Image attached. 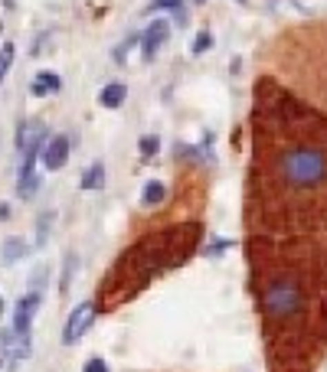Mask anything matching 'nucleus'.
<instances>
[{
	"mask_svg": "<svg viewBox=\"0 0 327 372\" xmlns=\"http://www.w3.org/2000/svg\"><path fill=\"white\" fill-rule=\"evenodd\" d=\"M95 313H99V310H95V304L82 300V304H79V307L72 310L69 317H66V327H63V343H66V347H76L79 340H82L88 330H92Z\"/></svg>",
	"mask_w": 327,
	"mask_h": 372,
	"instance_id": "3",
	"label": "nucleus"
},
{
	"mask_svg": "<svg viewBox=\"0 0 327 372\" xmlns=\"http://www.w3.org/2000/svg\"><path fill=\"white\" fill-rule=\"evenodd\" d=\"M39 304H43V291H37V287H30L23 298L17 300V307H13V323H10L17 333L30 336V330H33V317H37Z\"/></svg>",
	"mask_w": 327,
	"mask_h": 372,
	"instance_id": "5",
	"label": "nucleus"
},
{
	"mask_svg": "<svg viewBox=\"0 0 327 372\" xmlns=\"http://www.w3.org/2000/svg\"><path fill=\"white\" fill-rule=\"evenodd\" d=\"M46 137H50V131H46V124L39 121V118L20 121V127H17V150H20V157L39 154L43 144H46Z\"/></svg>",
	"mask_w": 327,
	"mask_h": 372,
	"instance_id": "4",
	"label": "nucleus"
},
{
	"mask_svg": "<svg viewBox=\"0 0 327 372\" xmlns=\"http://www.w3.org/2000/svg\"><path fill=\"white\" fill-rule=\"evenodd\" d=\"M79 186H82V189H101V186H105V167H101V163H92L86 174H82Z\"/></svg>",
	"mask_w": 327,
	"mask_h": 372,
	"instance_id": "14",
	"label": "nucleus"
},
{
	"mask_svg": "<svg viewBox=\"0 0 327 372\" xmlns=\"http://www.w3.org/2000/svg\"><path fill=\"white\" fill-rule=\"evenodd\" d=\"M76 265H79V255L69 251L63 261V281H59V291H63V294H69V287H72V271H76Z\"/></svg>",
	"mask_w": 327,
	"mask_h": 372,
	"instance_id": "16",
	"label": "nucleus"
},
{
	"mask_svg": "<svg viewBox=\"0 0 327 372\" xmlns=\"http://www.w3.org/2000/svg\"><path fill=\"white\" fill-rule=\"evenodd\" d=\"M138 144H141V157H144V161H151V157H154V154H157V150H161V137H154V134H144V137H141V141H138Z\"/></svg>",
	"mask_w": 327,
	"mask_h": 372,
	"instance_id": "19",
	"label": "nucleus"
},
{
	"mask_svg": "<svg viewBox=\"0 0 327 372\" xmlns=\"http://www.w3.org/2000/svg\"><path fill=\"white\" fill-rule=\"evenodd\" d=\"M239 3H242V0H239Z\"/></svg>",
	"mask_w": 327,
	"mask_h": 372,
	"instance_id": "26",
	"label": "nucleus"
},
{
	"mask_svg": "<svg viewBox=\"0 0 327 372\" xmlns=\"http://www.w3.org/2000/svg\"><path fill=\"white\" fill-rule=\"evenodd\" d=\"M0 317H3V298H0Z\"/></svg>",
	"mask_w": 327,
	"mask_h": 372,
	"instance_id": "24",
	"label": "nucleus"
},
{
	"mask_svg": "<svg viewBox=\"0 0 327 372\" xmlns=\"http://www.w3.org/2000/svg\"><path fill=\"white\" fill-rule=\"evenodd\" d=\"M226 245H229V242H213V245L206 248V255H219V251H223Z\"/></svg>",
	"mask_w": 327,
	"mask_h": 372,
	"instance_id": "23",
	"label": "nucleus"
},
{
	"mask_svg": "<svg viewBox=\"0 0 327 372\" xmlns=\"http://www.w3.org/2000/svg\"><path fill=\"white\" fill-rule=\"evenodd\" d=\"M13 56H17V46H13V43H3V46H0V82H3V75L10 72Z\"/></svg>",
	"mask_w": 327,
	"mask_h": 372,
	"instance_id": "18",
	"label": "nucleus"
},
{
	"mask_svg": "<svg viewBox=\"0 0 327 372\" xmlns=\"http://www.w3.org/2000/svg\"><path fill=\"white\" fill-rule=\"evenodd\" d=\"M13 366H17V362H13L3 349H0V372H13Z\"/></svg>",
	"mask_w": 327,
	"mask_h": 372,
	"instance_id": "22",
	"label": "nucleus"
},
{
	"mask_svg": "<svg viewBox=\"0 0 327 372\" xmlns=\"http://www.w3.org/2000/svg\"><path fill=\"white\" fill-rule=\"evenodd\" d=\"M52 223H56V212H52V209H46L37 219V248H46V242H50V232H52Z\"/></svg>",
	"mask_w": 327,
	"mask_h": 372,
	"instance_id": "15",
	"label": "nucleus"
},
{
	"mask_svg": "<svg viewBox=\"0 0 327 372\" xmlns=\"http://www.w3.org/2000/svg\"><path fill=\"white\" fill-rule=\"evenodd\" d=\"M37 161H39V154H30V157H23V167H20V174H17V196H20V199H33L39 193Z\"/></svg>",
	"mask_w": 327,
	"mask_h": 372,
	"instance_id": "8",
	"label": "nucleus"
},
{
	"mask_svg": "<svg viewBox=\"0 0 327 372\" xmlns=\"http://www.w3.org/2000/svg\"><path fill=\"white\" fill-rule=\"evenodd\" d=\"M30 92L37 95V99H50V95H56V92H63V79L56 72H37L33 75V82H30Z\"/></svg>",
	"mask_w": 327,
	"mask_h": 372,
	"instance_id": "10",
	"label": "nucleus"
},
{
	"mask_svg": "<svg viewBox=\"0 0 327 372\" xmlns=\"http://www.w3.org/2000/svg\"><path fill=\"white\" fill-rule=\"evenodd\" d=\"M30 242L26 238H20V236H13V238H7L3 242V251H0V261L3 265H17V261H23V258H30Z\"/></svg>",
	"mask_w": 327,
	"mask_h": 372,
	"instance_id": "11",
	"label": "nucleus"
},
{
	"mask_svg": "<svg viewBox=\"0 0 327 372\" xmlns=\"http://www.w3.org/2000/svg\"><path fill=\"white\" fill-rule=\"evenodd\" d=\"M154 10H174V13H180V0H154L151 7H148V13H154Z\"/></svg>",
	"mask_w": 327,
	"mask_h": 372,
	"instance_id": "20",
	"label": "nucleus"
},
{
	"mask_svg": "<svg viewBox=\"0 0 327 372\" xmlns=\"http://www.w3.org/2000/svg\"><path fill=\"white\" fill-rule=\"evenodd\" d=\"M39 161L46 170H63L66 161H69V137L66 134H52L46 137V144L39 150Z\"/></svg>",
	"mask_w": 327,
	"mask_h": 372,
	"instance_id": "7",
	"label": "nucleus"
},
{
	"mask_svg": "<svg viewBox=\"0 0 327 372\" xmlns=\"http://www.w3.org/2000/svg\"><path fill=\"white\" fill-rule=\"evenodd\" d=\"M281 176L298 189H311L327 180V157L317 147H291L281 157Z\"/></svg>",
	"mask_w": 327,
	"mask_h": 372,
	"instance_id": "1",
	"label": "nucleus"
},
{
	"mask_svg": "<svg viewBox=\"0 0 327 372\" xmlns=\"http://www.w3.org/2000/svg\"><path fill=\"white\" fill-rule=\"evenodd\" d=\"M164 196H167V186H164L161 180H148V183H144V193H141L144 206H161Z\"/></svg>",
	"mask_w": 327,
	"mask_h": 372,
	"instance_id": "13",
	"label": "nucleus"
},
{
	"mask_svg": "<svg viewBox=\"0 0 327 372\" xmlns=\"http://www.w3.org/2000/svg\"><path fill=\"white\" fill-rule=\"evenodd\" d=\"M125 101H128V85H121V82L105 85V88H101V95H99V105H101V108H108V112L121 108Z\"/></svg>",
	"mask_w": 327,
	"mask_h": 372,
	"instance_id": "12",
	"label": "nucleus"
},
{
	"mask_svg": "<svg viewBox=\"0 0 327 372\" xmlns=\"http://www.w3.org/2000/svg\"><path fill=\"white\" fill-rule=\"evenodd\" d=\"M82 372H108V366H105V360H99V356H92V360H86Z\"/></svg>",
	"mask_w": 327,
	"mask_h": 372,
	"instance_id": "21",
	"label": "nucleus"
},
{
	"mask_svg": "<svg viewBox=\"0 0 327 372\" xmlns=\"http://www.w3.org/2000/svg\"><path fill=\"white\" fill-rule=\"evenodd\" d=\"M197 3H203V0H197Z\"/></svg>",
	"mask_w": 327,
	"mask_h": 372,
	"instance_id": "25",
	"label": "nucleus"
},
{
	"mask_svg": "<svg viewBox=\"0 0 327 372\" xmlns=\"http://www.w3.org/2000/svg\"><path fill=\"white\" fill-rule=\"evenodd\" d=\"M167 39H170V23L167 20H151L148 30H144V37H141V59L151 62Z\"/></svg>",
	"mask_w": 327,
	"mask_h": 372,
	"instance_id": "6",
	"label": "nucleus"
},
{
	"mask_svg": "<svg viewBox=\"0 0 327 372\" xmlns=\"http://www.w3.org/2000/svg\"><path fill=\"white\" fill-rule=\"evenodd\" d=\"M0 349H3L13 362L30 360V353H33V340H30L26 333H17L13 327H7V330L0 333Z\"/></svg>",
	"mask_w": 327,
	"mask_h": 372,
	"instance_id": "9",
	"label": "nucleus"
},
{
	"mask_svg": "<svg viewBox=\"0 0 327 372\" xmlns=\"http://www.w3.org/2000/svg\"><path fill=\"white\" fill-rule=\"evenodd\" d=\"M213 50V33L210 30H200L197 37H193V43H190V52L193 56H203V52H210Z\"/></svg>",
	"mask_w": 327,
	"mask_h": 372,
	"instance_id": "17",
	"label": "nucleus"
},
{
	"mask_svg": "<svg viewBox=\"0 0 327 372\" xmlns=\"http://www.w3.org/2000/svg\"><path fill=\"white\" fill-rule=\"evenodd\" d=\"M265 310H268L272 320H288V317H295L301 310V287L295 285V281H288V278L272 281L268 291H265Z\"/></svg>",
	"mask_w": 327,
	"mask_h": 372,
	"instance_id": "2",
	"label": "nucleus"
}]
</instances>
